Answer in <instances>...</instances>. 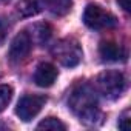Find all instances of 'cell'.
Wrapping results in <instances>:
<instances>
[{
	"mask_svg": "<svg viewBox=\"0 0 131 131\" xmlns=\"http://www.w3.org/2000/svg\"><path fill=\"white\" fill-rule=\"evenodd\" d=\"M6 32H8V26L6 23L0 19V45H2L5 42V37H6Z\"/></svg>",
	"mask_w": 131,
	"mask_h": 131,
	"instance_id": "cell-15",
	"label": "cell"
},
{
	"mask_svg": "<svg viewBox=\"0 0 131 131\" xmlns=\"http://www.w3.org/2000/svg\"><path fill=\"white\" fill-rule=\"evenodd\" d=\"M129 117V110H126V111H123V114L120 116V119H119V128L120 129H128V119Z\"/></svg>",
	"mask_w": 131,
	"mask_h": 131,
	"instance_id": "cell-14",
	"label": "cell"
},
{
	"mask_svg": "<svg viewBox=\"0 0 131 131\" xmlns=\"http://www.w3.org/2000/svg\"><path fill=\"white\" fill-rule=\"evenodd\" d=\"M46 103V97L45 96H37V94H26L23 96L17 106H16V114L23 120V122H29L32 120L45 106Z\"/></svg>",
	"mask_w": 131,
	"mask_h": 131,
	"instance_id": "cell-5",
	"label": "cell"
},
{
	"mask_svg": "<svg viewBox=\"0 0 131 131\" xmlns=\"http://www.w3.org/2000/svg\"><path fill=\"white\" fill-rule=\"evenodd\" d=\"M13 99V88L9 85H0V113H2Z\"/></svg>",
	"mask_w": 131,
	"mask_h": 131,
	"instance_id": "cell-13",
	"label": "cell"
},
{
	"mask_svg": "<svg viewBox=\"0 0 131 131\" xmlns=\"http://www.w3.org/2000/svg\"><path fill=\"white\" fill-rule=\"evenodd\" d=\"M32 49V40H31V36L28 31H22L19 32L13 42H11V46H9V52H8V57L13 63H20L23 62L29 52Z\"/></svg>",
	"mask_w": 131,
	"mask_h": 131,
	"instance_id": "cell-6",
	"label": "cell"
},
{
	"mask_svg": "<svg viewBox=\"0 0 131 131\" xmlns=\"http://www.w3.org/2000/svg\"><path fill=\"white\" fill-rule=\"evenodd\" d=\"M31 29H32V34H29V36H31L32 43H34V42H37V43H45V42H48V39H49L51 34H52V28H51L48 23L34 25Z\"/></svg>",
	"mask_w": 131,
	"mask_h": 131,
	"instance_id": "cell-11",
	"label": "cell"
},
{
	"mask_svg": "<svg viewBox=\"0 0 131 131\" xmlns=\"http://www.w3.org/2000/svg\"><path fill=\"white\" fill-rule=\"evenodd\" d=\"M83 23L91 28V29H110V28H114L117 25V19L105 11L103 8H100L99 5H94V3H90L86 8H85V13H83Z\"/></svg>",
	"mask_w": 131,
	"mask_h": 131,
	"instance_id": "cell-4",
	"label": "cell"
},
{
	"mask_svg": "<svg viewBox=\"0 0 131 131\" xmlns=\"http://www.w3.org/2000/svg\"><path fill=\"white\" fill-rule=\"evenodd\" d=\"M57 68L54 65L45 62V63H40L39 67L36 68V73H34V82L37 86H42V88H48L51 86L56 79H57Z\"/></svg>",
	"mask_w": 131,
	"mask_h": 131,
	"instance_id": "cell-8",
	"label": "cell"
},
{
	"mask_svg": "<svg viewBox=\"0 0 131 131\" xmlns=\"http://www.w3.org/2000/svg\"><path fill=\"white\" fill-rule=\"evenodd\" d=\"M51 54L59 63L68 68L77 67L83 57L79 42L73 37H65V39L57 40L51 48Z\"/></svg>",
	"mask_w": 131,
	"mask_h": 131,
	"instance_id": "cell-2",
	"label": "cell"
},
{
	"mask_svg": "<svg viewBox=\"0 0 131 131\" xmlns=\"http://www.w3.org/2000/svg\"><path fill=\"white\" fill-rule=\"evenodd\" d=\"M45 8H48L51 14L62 17L71 11L73 0H45Z\"/></svg>",
	"mask_w": 131,
	"mask_h": 131,
	"instance_id": "cell-10",
	"label": "cell"
},
{
	"mask_svg": "<svg viewBox=\"0 0 131 131\" xmlns=\"http://www.w3.org/2000/svg\"><path fill=\"white\" fill-rule=\"evenodd\" d=\"M117 3L120 5V8L126 13H129V0H117Z\"/></svg>",
	"mask_w": 131,
	"mask_h": 131,
	"instance_id": "cell-16",
	"label": "cell"
},
{
	"mask_svg": "<svg viewBox=\"0 0 131 131\" xmlns=\"http://www.w3.org/2000/svg\"><path fill=\"white\" fill-rule=\"evenodd\" d=\"M45 8V0H20L17 11L22 17H32L42 13Z\"/></svg>",
	"mask_w": 131,
	"mask_h": 131,
	"instance_id": "cell-9",
	"label": "cell"
},
{
	"mask_svg": "<svg viewBox=\"0 0 131 131\" xmlns=\"http://www.w3.org/2000/svg\"><path fill=\"white\" fill-rule=\"evenodd\" d=\"M99 54L105 62H123L126 59L125 48L116 42H111V40H105L100 43Z\"/></svg>",
	"mask_w": 131,
	"mask_h": 131,
	"instance_id": "cell-7",
	"label": "cell"
},
{
	"mask_svg": "<svg viewBox=\"0 0 131 131\" xmlns=\"http://www.w3.org/2000/svg\"><path fill=\"white\" fill-rule=\"evenodd\" d=\"M126 88V79L120 71H105L96 79V90L105 99L114 100L122 96Z\"/></svg>",
	"mask_w": 131,
	"mask_h": 131,
	"instance_id": "cell-3",
	"label": "cell"
},
{
	"mask_svg": "<svg viewBox=\"0 0 131 131\" xmlns=\"http://www.w3.org/2000/svg\"><path fill=\"white\" fill-rule=\"evenodd\" d=\"M68 106L85 123L94 125L102 119L96 90L88 83H79L73 88L68 99Z\"/></svg>",
	"mask_w": 131,
	"mask_h": 131,
	"instance_id": "cell-1",
	"label": "cell"
},
{
	"mask_svg": "<svg viewBox=\"0 0 131 131\" xmlns=\"http://www.w3.org/2000/svg\"><path fill=\"white\" fill-rule=\"evenodd\" d=\"M37 129H54V131H65L67 129V125L63 122H60L56 117H46L45 120H42L37 125Z\"/></svg>",
	"mask_w": 131,
	"mask_h": 131,
	"instance_id": "cell-12",
	"label": "cell"
}]
</instances>
